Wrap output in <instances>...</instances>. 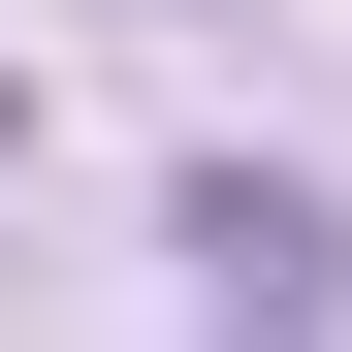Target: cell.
Segmentation results:
<instances>
[{
  "instance_id": "cell-1",
  "label": "cell",
  "mask_w": 352,
  "mask_h": 352,
  "mask_svg": "<svg viewBox=\"0 0 352 352\" xmlns=\"http://www.w3.org/2000/svg\"><path fill=\"white\" fill-rule=\"evenodd\" d=\"M0 160H32V96H0Z\"/></svg>"
}]
</instances>
